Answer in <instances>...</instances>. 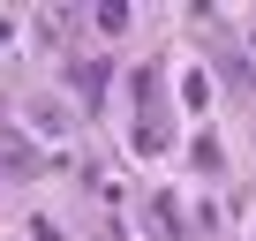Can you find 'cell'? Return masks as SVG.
I'll list each match as a JSON object with an SVG mask.
<instances>
[{"instance_id": "cell-4", "label": "cell", "mask_w": 256, "mask_h": 241, "mask_svg": "<svg viewBox=\"0 0 256 241\" xmlns=\"http://www.w3.org/2000/svg\"><path fill=\"white\" fill-rule=\"evenodd\" d=\"M30 241H60V226L53 218H30Z\"/></svg>"}, {"instance_id": "cell-1", "label": "cell", "mask_w": 256, "mask_h": 241, "mask_svg": "<svg viewBox=\"0 0 256 241\" xmlns=\"http://www.w3.org/2000/svg\"><path fill=\"white\" fill-rule=\"evenodd\" d=\"M30 128H38L46 144H60V136H76V113H68L60 98H30Z\"/></svg>"}, {"instance_id": "cell-2", "label": "cell", "mask_w": 256, "mask_h": 241, "mask_svg": "<svg viewBox=\"0 0 256 241\" xmlns=\"http://www.w3.org/2000/svg\"><path fill=\"white\" fill-rule=\"evenodd\" d=\"M30 166H38V151H30V136L0 120V174H30Z\"/></svg>"}, {"instance_id": "cell-3", "label": "cell", "mask_w": 256, "mask_h": 241, "mask_svg": "<svg viewBox=\"0 0 256 241\" xmlns=\"http://www.w3.org/2000/svg\"><path fill=\"white\" fill-rule=\"evenodd\" d=\"M76 90L83 98H106V60H76Z\"/></svg>"}]
</instances>
